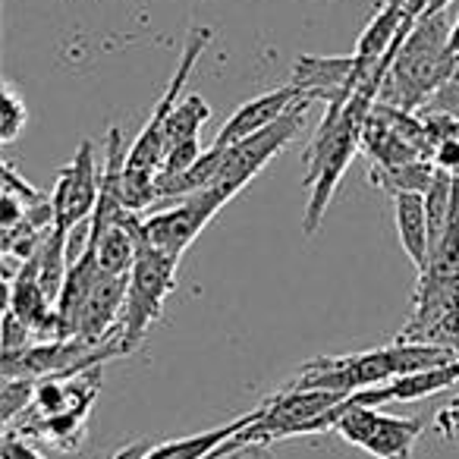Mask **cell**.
Listing matches in <instances>:
<instances>
[{
	"label": "cell",
	"instance_id": "obj_1",
	"mask_svg": "<svg viewBox=\"0 0 459 459\" xmlns=\"http://www.w3.org/2000/svg\"><path fill=\"white\" fill-rule=\"evenodd\" d=\"M387 66L390 64H384L375 76L365 79L352 91V98L346 101V108L337 117H325L312 145L306 148V158H302L306 186H308V204H306V214H302V233L306 237L318 233L321 221L327 214V204H331L333 192L340 189V179H343L346 167L352 164L356 152L362 148L365 123H368L371 108H375L377 95H381V82Z\"/></svg>",
	"mask_w": 459,
	"mask_h": 459
},
{
	"label": "cell",
	"instance_id": "obj_2",
	"mask_svg": "<svg viewBox=\"0 0 459 459\" xmlns=\"http://www.w3.org/2000/svg\"><path fill=\"white\" fill-rule=\"evenodd\" d=\"M459 362L456 352L440 350L431 343H409L394 340L390 346L368 352H352V356H318L306 362L296 377H290L283 387L293 390H333V394H356V390L381 387L403 375L440 368V365Z\"/></svg>",
	"mask_w": 459,
	"mask_h": 459
},
{
	"label": "cell",
	"instance_id": "obj_3",
	"mask_svg": "<svg viewBox=\"0 0 459 459\" xmlns=\"http://www.w3.org/2000/svg\"><path fill=\"white\" fill-rule=\"evenodd\" d=\"M450 41L453 22L446 10L419 16L409 35L400 41V48H396L387 73H384L377 101L400 110H412V114L425 108L428 98L444 85V79L450 76L453 64H456Z\"/></svg>",
	"mask_w": 459,
	"mask_h": 459
},
{
	"label": "cell",
	"instance_id": "obj_4",
	"mask_svg": "<svg viewBox=\"0 0 459 459\" xmlns=\"http://www.w3.org/2000/svg\"><path fill=\"white\" fill-rule=\"evenodd\" d=\"M214 32L211 29H192L189 39L183 45L179 54V64L173 70V79L167 82L164 95L158 98L152 117L145 120L142 133L135 135V142L126 152V170H123V202L133 214H142L145 208L158 204V177L160 167H164V133H167V120L177 110V104L183 101V89L189 82L192 70L202 60V54L208 51Z\"/></svg>",
	"mask_w": 459,
	"mask_h": 459
},
{
	"label": "cell",
	"instance_id": "obj_5",
	"mask_svg": "<svg viewBox=\"0 0 459 459\" xmlns=\"http://www.w3.org/2000/svg\"><path fill=\"white\" fill-rule=\"evenodd\" d=\"M177 258L148 246L139 233V258L129 271L126 302H123L120 325H117V340L123 343L126 356L139 350L145 333L164 312L167 296L177 290Z\"/></svg>",
	"mask_w": 459,
	"mask_h": 459
},
{
	"label": "cell",
	"instance_id": "obj_6",
	"mask_svg": "<svg viewBox=\"0 0 459 459\" xmlns=\"http://www.w3.org/2000/svg\"><path fill=\"white\" fill-rule=\"evenodd\" d=\"M343 394L333 390H293L281 387L271 400L262 403V415L255 425H249L239 440L243 444H262L271 440L296 437V434H318L333 431L337 421V406L343 403Z\"/></svg>",
	"mask_w": 459,
	"mask_h": 459
},
{
	"label": "cell",
	"instance_id": "obj_7",
	"mask_svg": "<svg viewBox=\"0 0 459 459\" xmlns=\"http://www.w3.org/2000/svg\"><path fill=\"white\" fill-rule=\"evenodd\" d=\"M333 431L346 444L359 446L375 459H412L425 421L421 419H400V415H384L375 406H350L340 403Z\"/></svg>",
	"mask_w": 459,
	"mask_h": 459
},
{
	"label": "cell",
	"instance_id": "obj_8",
	"mask_svg": "<svg viewBox=\"0 0 459 459\" xmlns=\"http://www.w3.org/2000/svg\"><path fill=\"white\" fill-rule=\"evenodd\" d=\"M306 114L308 108H299L293 114H287L283 120H277L274 126L262 129V133L249 135V139L237 142V145H227V148H217L221 152V170H217V179L211 189H221L227 192L230 198L237 195L249 179H255L258 173L264 170L274 154H281L290 142L299 135V129L306 126Z\"/></svg>",
	"mask_w": 459,
	"mask_h": 459
},
{
	"label": "cell",
	"instance_id": "obj_9",
	"mask_svg": "<svg viewBox=\"0 0 459 459\" xmlns=\"http://www.w3.org/2000/svg\"><path fill=\"white\" fill-rule=\"evenodd\" d=\"M230 202L227 192L204 189L195 195H186L173 202L170 208H160L154 214L142 217V239L170 258H183V252L195 243V237L211 223V217Z\"/></svg>",
	"mask_w": 459,
	"mask_h": 459
},
{
	"label": "cell",
	"instance_id": "obj_10",
	"mask_svg": "<svg viewBox=\"0 0 459 459\" xmlns=\"http://www.w3.org/2000/svg\"><path fill=\"white\" fill-rule=\"evenodd\" d=\"M98 195H101V170H98L95 142L85 139L54 183V227L70 233L79 223L91 221L98 208Z\"/></svg>",
	"mask_w": 459,
	"mask_h": 459
},
{
	"label": "cell",
	"instance_id": "obj_11",
	"mask_svg": "<svg viewBox=\"0 0 459 459\" xmlns=\"http://www.w3.org/2000/svg\"><path fill=\"white\" fill-rule=\"evenodd\" d=\"M312 104H315V98L293 82L281 85V89H274V91H264V95L246 101L237 114L223 123V129L214 135V145L217 148L237 145V142H243V139H249V135L262 133V129L274 126L277 120H283V117L293 114V110L312 108Z\"/></svg>",
	"mask_w": 459,
	"mask_h": 459
},
{
	"label": "cell",
	"instance_id": "obj_12",
	"mask_svg": "<svg viewBox=\"0 0 459 459\" xmlns=\"http://www.w3.org/2000/svg\"><path fill=\"white\" fill-rule=\"evenodd\" d=\"M211 120V104L202 95H186L177 104V110L167 120L164 133V167H160L158 183L164 179H177L202 158V142H198V129Z\"/></svg>",
	"mask_w": 459,
	"mask_h": 459
},
{
	"label": "cell",
	"instance_id": "obj_13",
	"mask_svg": "<svg viewBox=\"0 0 459 459\" xmlns=\"http://www.w3.org/2000/svg\"><path fill=\"white\" fill-rule=\"evenodd\" d=\"M459 381V362L453 365H440V368H428V371H415V375H403L390 384L381 387H368V390H356V394L346 396L350 406H384V403H412L421 396L440 394V390L453 387Z\"/></svg>",
	"mask_w": 459,
	"mask_h": 459
},
{
	"label": "cell",
	"instance_id": "obj_14",
	"mask_svg": "<svg viewBox=\"0 0 459 459\" xmlns=\"http://www.w3.org/2000/svg\"><path fill=\"white\" fill-rule=\"evenodd\" d=\"M258 415H262V406L239 415V419L227 421V425L211 428V431H198V434H189V437L164 440V444L152 446V450L145 453V459H214V453L221 450L223 444H230L239 431L255 425Z\"/></svg>",
	"mask_w": 459,
	"mask_h": 459
},
{
	"label": "cell",
	"instance_id": "obj_15",
	"mask_svg": "<svg viewBox=\"0 0 459 459\" xmlns=\"http://www.w3.org/2000/svg\"><path fill=\"white\" fill-rule=\"evenodd\" d=\"M394 214H396V233H400V246L409 255V262L419 271H425L428 258H431V227H428V208L421 192H403L394 198Z\"/></svg>",
	"mask_w": 459,
	"mask_h": 459
},
{
	"label": "cell",
	"instance_id": "obj_16",
	"mask_svg": "<svg viewBox=\"0 0 459 459\" xmlns=\"http://www.w3.org/2000/svg\"><path fill=\"white\" fill-rule=\"evenodd\" d=\"M434 177H437L434 160H409V164H396V167H381V164L368 167V183L394 198L403 195V192H421L425 195L428 186L434 183Z\"/></svg>",
	"mask_w": 459,
	"mask_h": 459
},
{
	"label": "cell",
	"instance_id": "obj_17",
	"mask_svg": "<svg viewBox=\"0 0 459 459\" xmlns=\"http://www.w3.org/2000/svg\"><path fill=\"white\" fill-rule=\"evenodd\" d=\"M35 394H39V381H32V377H4V390H0L4 428H13L20 415L26 419V412L35 406Z\"/></svg>",
	"mask_w": 459,
	"mask_h": 459
},
{
	"label": "cell",
	"instance_id": "obj_18",
	"mask_svg": "<svg viewBox=\"0 0 459 459\" xmlns=\"http://www.w3.org/2000/svg\"><path fill=\"white\" fill-rule=\"evenodd\" d=\"M26 123H29L26 101H22L13 85L4 82V89H0V142L4 145L16 142L22 129H26Z\"/></svg>",
	"mask_w": 459,
	"mask_h": 459
},
{
	"label": "cell",
	"instance_id": "obj_19",
	"mask_svg": "<svg viewBox=\"0 0 459 459\" xmlns=\"http://www.w3.org/2000/svg\"><path fill=\"white\" fill-rule=\"evenodd\" d=\"M421 114H446V117H453V120H459V57H456V64H453V73L444 79V85L428 98Z\"/></svg>",
	"mask_w": 459,
	"mask_h": 459
},
{
	"label": "cell",
	"instance_id": "obj_20",
	"mask_svg": "<svg viewBox=\"0 0 459 459\" xmlns=\"http://www.w3.org/2000/svg\"><path fill=\"white\" fill-rule=\"evenodd\" d=\"M29 346H32V327L13 308H4V331H0V350H4V356H16V352L29 350Z\"/></svg>",
	"mask_w": 459,
	"mask_h": 459
},
{
	"label": "cell",
	"instance_id": "obj_21",
	"mask_svg": "<svg viewBox=\"0 0 459 459\" xmlns=\"http://www.w3.org/2000/svg\"><path fill=\"white\" fill-rule=\"evenodd\" d=\"M419 343H431V346H440V350H450L459 356V308H453L450 315L437 321Z\"/></svg>",
	"mask_w": 459,
	"mask_h": 459
},
{
	"label": "cell",
	"instance_id": "obj_22",
	"mask_svg": "<svg viewBox=\"0 0 459 459\" xmlns=\"http://www.w3.org/2000/svg\"><path fill=\"white\" fill-rule=\"evenodd\" d=\"M0 459H45L20 431L7 428L4 431V440H0Z\"/></svg>",
	"mask_w": 459,
	"mask_h": 459
},
{
	"label": "cell",
	"instance_id": "obj_23",
	"mask_svg": "<svg viewBox=\"0 0 459 459\" xmlns=\"http://www.w3.org/2000/svg\"><path fill=\"white\" fill-rule=\"evenodd\" d=\"M434 167L444 173H453V177H459V135H453V139H444L437 145V152H434Z\"/></svg>",
	"mask_w": 459,
	"mask_h": 459
},
{
	"label": "cell",
	"instance_id": "obj_24",
	"mask_svg": "<svg viewBox=\"0 0 459 459\" xmlns=\"http://www.w3.org/2000/svg\"><path fill=\"white\" fill-rule=\"evenodd\" d=\"M437 431H440V437H446V440L459 437V400H453L450 406L437 412Z\"/></svg>",
	"mask_w": 459,
	"mask_h": 459
},
{
	"label": "cell",
	"instance_id": "obj_25",
	"mask_svg": "<svg viewBox=\"0 0 459 459\" xmlns=\"http://www.w3.org/2000/svg\"><path fill=\"white\" fill-rule=\"evenodd\" d=\"M152 450V444L148 440H133V444L120 446L117 453H110L108 459H145V453Z\"/></svg>",
	"mask_w": 459,
	"mask_h": 459
},
{
	"label": "cell",
	"instance_id": "obj_26",
	"mask_svg": "<svg viewBox=\"0 0 459 459\" xmlns=\"http://www.w3.org/2000/svg\"><path fill=\"white\" fill-rule=\"evenodd\" d=\"M434 4H437V0H409V16H412V20H419V16L428 13Z\"/></svg>",
	"mask_w": 459,
	"mask_h": 459
},
{
	"label": "cell",
	"instance_id": "obj_27",
	"mask_svg": "<svg viewBox=\"0 0 459 459\" xmlns=\"http://www.w3.org/2000/svg\"><path fill=\"white\" fill-rule=\"evenodd\" d=\"M450 51H453V57L459 54V20H456V26H453V41H450Z\"/></svg>",
	"mask_w": 459,
	"mask_h": 459
},
{
	"label": "cell",
	"instance_id": "obj_28",
	"mask_svg": "<svg viewBox=\"0 0 459 459\" xmlns=\"http://www.w3.org/2000/svg\"><path fill=\"white\" fill-rule=\"evenodd\" d=\"M456 57H459V54H456Z\"/></svg>",
	"mask_w": 459,
	"mask_h": 459
}]
</instances>
